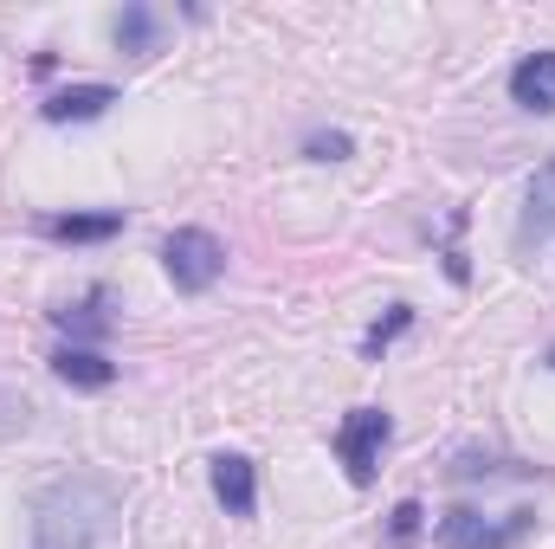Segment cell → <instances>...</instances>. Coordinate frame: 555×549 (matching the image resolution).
<instances>
[{
    "mask_svg": "<svg viewBox=\"0 0 555 549\" xmlns=\"http://www.w3.org/2000/svg\"><path fill=\"white\" fill-rule=\"evenodd\" d=\"M52 375H59L65 388L98 395V388H111V382H117V362H111V356H98V349H85V343H65V349L52 356Z\"/></svg>",
    "mask_w": 555,
    "mask_h": 549,
    "instance_id": "cell-8",
    "label": "cell"
},
{
    "mask_svg": "<svg viewBox=\"0 0 555 549\" xmlns=\"http://www.w3.org/2000/svg\"><path fill=\"white\" fill-rule=\"evenodd\" d=\"M511 98L537 117H555V52H530L517 72H511Z\"/></svg>",
    "mask_w": 555,
    "mask_h": 549,
    "instance_id": "cell-9",
    "label": "cell"
},
{
    "mask_svg": "<svg viewBox=\"0 0 555 549\" xmlns=\"http://www.w3.org/2000/svg\"><path fill=\"white\" fill-rule=\"evenodd\" d=\"M550 369H555V349H550Z\"/></svg>",
    "mask_w": 555,
    "mask_h": 549,
    "instance_id": "cell-16",
    "label": "cell"
},
{
    "mask_svg": "<svg viewBox=\"0 0 555 549\" xmlns=\"http://www.w3.org/2000/svg\"><path fill=\"white\" fill-rule=\"evenodd\" d=\"M162 272L175 278V291H214L227 272V246L207 227H175L162 240Z\"/></svg>",
    "mask_w": 555,
    "mask_h": 549,
    "instance_id": "cell-3",
    "label": "cell"
},
{
    "mask_svg": "<svg viewBox=\"0 0 555 549\" xmlns=\"http://www.w3.org/2000/svg\"><path fill=\"white\" fill-rule=\"evenodd\" d=\"M207 478H214V498L227 505V518H253L259 511V465L246 452H214Z\"/></svg>",
    "mask_w": 555,
    "mask_h": 549,
    "instance_id": "cell-5",
    "label": "cell"
},
{
    "mask_svg": "<svg viewBox=\"0 0 555 549\" xmlns=\"http://www.w3.org/2000/svg\"><path fill=\"white\" fill-rule=\"evenodd\" d=\"M52 323H59V330H72V336H111V317H104V291H91V297H78V304L52 310Z\"/></svg>",
    "mask_w": 555,
    "mask_h": 549,
    "instance_id": "cell-12",
    "label": "cell"
},
{
    "mask_svg": "<svg viewBox=\"0 0 555 549\" xmlns=\"http://www.w3.org/2000/svg\"><path fill=\"white\" fill-rule=\"evenodd\" d=\"M537 531V511H504V518H485V511H446L439 518V549H517Z\"/></svg>",
    "mask_w": 555,
    "mask_h": 549,
    "instance_id": "cell-4",
    "label": "cell"
},
{
    "mask_svg": "<svg viewBox=\"0 0 555 549\" xmlns=\"http://www.w3.org/2000/svg\"><path fill=\"white\" fill-rule=\"evenodd\" d=\"M555 233V155L530 175V194H524V220H517V253L543 246Z\"/></svg>",
    "mask_w": 555,
    "mask_h": 549,
    "instance_id": "cell-6",
    "label": "cell"
},
{
    "mask_svg": "<svg viewBox=\"0 0 555 549\" xmlns=\"http://www.w3.org/2000/svg\"><path fill=\"white\" fill-rule=\"evenodd\" d=\"M420 518H426L420 505H395V544H408V537H414V531H420Z\"/></svg>",
    "mask_w": 555,
    "mask_h": 549,
    "instance_id": "cell-15",
    "label": "cell"
},
{
    "mask_svg": "<svg viewBox=\"0 0 555 549\" xmlns=\"http://www.w3.org/2000/svg\"><path fill=\"white\" fill-rule=\"evenodd\" d=\"M117 518V485L98 472H72L33 498V549H98Z\"/></svg>",
    "mask_w": 555,
    "mask_h": 549,
    "instance_id": "cell-1",
    "label": "cell"
},
{
    "mask_svg": "<svg viewBox=\"0 0 555 549\" xmlns=\"http://www.w3.org/2000/svg\"><path fill=\"white\" fill-rule=\"evenodd\" d=\"M349 149H356V142L343 137V130H317V137L304 142V155H310V162H343Z\"/></svg>",
    "mask_w": 555,
    "mask_h": 549,
    "instance_id": "cell-14",
    "label": "cell"
},
{
    "mask_svg": "<svg viewBox=\"0 0 555 549\" xmlns=\"http://www.w3.org/2000/svg\"><path fill=\"white\" fill-rule=\"evenodd\" d=\"M39 227L52 240H65V246H98V240H117L124 233V214H52Z\"/></svg>",
    "mask_w": 555,
    "mask_h": 549,
    "instance_id": "cell-11",
    "label": "cell"
},
{
    "mask_svg": "<svg viewBox=\"0 0 555 549\" xmlns=\"http://www.w3.org/2000/svg\"><path fill=\"white\" fill-rule=\"evenodd\" d=\"M111 39H117V52H130V59L162 52V13H155V7H142V0H130V7L111 20Z\"/></svg>",
    "mask_w": 555,
    "mask_h": 549,
    "instance_id": "cell-10",
    "label": "cell"
},
{
    "mask_svg": "<svg viewBox=\"0 0 555 549\" xmlns=\"http://www.w3.org/2000/svg\"><path fill=\"white\" fill-rule=\"evenodd\" d=\"M388 439H395V413L388 408H349L343 413V426H336V459H343L349 485H375Z\"/></svg>",
    "mask_w": 555,
    "mask_h": 549,
    "instance_id": "cell-2",
    "label": "cell"
},
{
    "mask_svg": "<svg viewBox=\"0 0 555 549\" xmlns=\"http://www.w3.org/2000/svg\"><path fill=\"white\" fill-rule=\"evenodd\" d=\"M111 104H117L111 85H65V91H52V98L39 104V117H46V124H98Z\"/></svg>",
    "mask_w": 555,
    "mask_h": 549,
    "instance_id": "cell-7",
    "label": "cell"
},
{
    "mask_svg": "<svg viewBox=\"0 0 555 549\" xmlns=\"http://www.w3.org/2000/svg\"><path fill=\"white\" fill-rule=\"evenodd\" d=\"M408 330H414V304H395V310H388V317L362 336V356H382V349H388L395 336H408Z\"/></svg>",
    "mask_w": 555,
    "mask_h": 549,
    "instance_id": "cell-13",
    "label": "cell"
}]
</instances>
